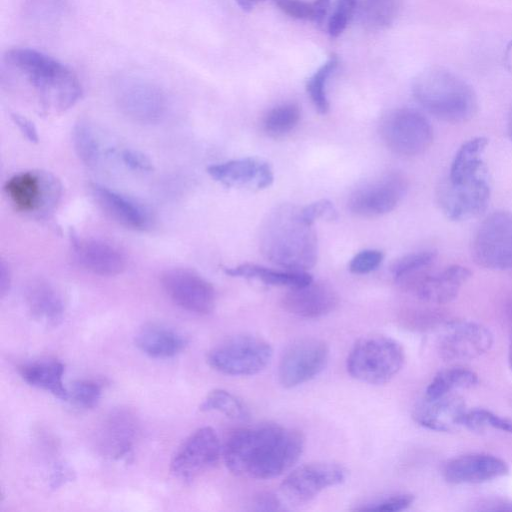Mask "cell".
I'll use <instances>...</instances> for the list:
<instances>
[{"label":"cell","mask_w":512,"mask_h":512,"mask_svg":"<svg viewBox=\"0 0 512 512\" xmlns=\"http://www.w3.org/2000/svg\"><path fill=\"white\" fill-rule=\"evenodd\" d=\"M304 443L301 431L266 423L235 430L222 452L231 473L266 480L290 470L300 458Z\"/></svg>","instance_id":"cell-1"},{"label":"cell","mask_w":512,"mask_h":512,"mask_svg":"<svg viewBox=\"0 0 512 512\" xmlns=\"http://www.w3.org/2000/svg\"><path fill=\"white\" fill-rule=\"evenodd\" d=\"M263 256L286 270L305 271L317 261L318 242L313 224L293 205H280L262 223L259 236Z\"/></svg>","instance_id":"cell-2"},{"label":"cell","mask_w":512,"mask_h":512,"mask_svg":"<svg viewBox=\"0 0 512 512\" xmlns=\"http://www.w3.org/2000/svg\"><path fill=\"white\" fill-rule=\"evenodd\" d=\"M5 61L24 75L46 109L64 111L82 95L81 84L73 71L40 51L31 48L10 49L5 54Z\"/></svg>","instance_id":"cell-3"},{"label":"cell","mask_w":512,"mask_h":512,"mask_svg":"<svg viewBox=\"0 0 512 512\" xmlns=\"http://www.w3.org/2000/svg\"><path fill=\"white\" fill-rule=\"evenodd\" d=\"M412 93L427 112L445 122L468 121L477 110L476 95L471 86L441 67L421 72L413 81Z\"/></svg>","instance_id":"cell-4"},{"label":"cell","mask_w":512,"mask_h":512,"mask_svg":"<svg viewBox=\"0 0 512 512\" xmlns=\"http://www.w3.org/2000/svg\"><path fill=\"white\" fill-rule=\"evenodd\" d=\"M405 352L396 340L379 334L361 337L347 357L354 379L373 385L390 381L403 367Z\"/></svg>","instance_id":"cell-5"},{"label":"cell","mask_w":512,"mask_h":512,"mask_svg":"<svg viewBox=\"0 0 512 512\" xmlns=\"http://www.w3.org/2000/svg\"><path fill=\"white\" fill-rule=\"evenodd\" d=\"M273 350L262 337L253 334L233 336L210 350L209 365L216 371L233 376L254 375L270 362Z\"/></svg>","instance_id":"cell-6"},{"label":"cell","mask_w":512,"mask_h":512,"mask_svg":"<svg viewBox=\"0 0 512 512\" xmlns=\"http://www.w3.org/2000/svg\"><path fill=\"white\" fill-rule=\"evenodd\" d=\"M472 255L487 269L512 268V212L495 211L480 223L472 240Z\"/></svg>","instance_id":"cell-7"},{"label":"cell","mask_w":512,"mask_h":512,"mask_svg":"<svg viewBox=\"0 0 512 512\" xmlns=\"http://www.w3.org/2000/svg\"><path fill=\"white\" fill-rule=\"evenodd\" d=\"M380 135L385 145L394 153L416 156L431 145L433 129L422 113L402 108L391 112L383 119Z\"/></svg>","instance_id":"cell-8"},{"label":"cell","mask_w":512,"mask_h":512,"mask_svg":"<svg viewBox=\"0 0 512 512\" xmlns=\"http://www.w3.org/2000/svg\"><path fill=\"white\" fill-rule=\"evenodd\" d=\"M490 182L488 170L456 182L446 180L438 188V204L445 216L463 221L482 214L489 203Z\"/></svg>","instance_id":"cell-9"},{"label":"cell","mask_w":512,"mask_h":512,"mask_svg":"<svg viewBox=\"0 0 512 512\" xmlns=\"http://www.w3.org/2000/svg\"><path fill=\"white\" fill-rule=\"evenodd\" d=\"M346 475V469L335 462L306 463L284 478L280 485V494L291 505H304L326 488L344 482Z\"/></svg>","instance_id":"cell-10"},{"label":"cell","mask_w":512,"mask_h":512,"mask_svg":"<svg viewBox=\"0 0 512 512\" xmlns=\"http://www.w3.org/2000/svg\"><path fill=\"white\" fill-rule=\"evenodd\" d=\"M329 348L317 338L294 341L283 352L278 368V378L284 388H293L310 381L327 365Z\"/></svg>","instance_id":"cell-11"},{"label":"cell","mask_w":512,"mask_h":512,"mask_svg":"<svg viewBox=\"0 0 512 512\" xmlns=\"http://www.w3.org/2000/svg\"><path fill=\"white\" fill-rule=\"evenodd\" d=\"M406 191V178L398 172H389L355 189L349 197L348 207L357 216L378 217L395 209Z\"/></svg>","instance_id":"cell-12"},{"label":"cell","mask_w":512,"mask_h":512,"mask_svg":"<svg viewBox=\"0 0 512 512\" xmlns=\"http://www.w3.org/2000/svg\"><path fill=\"white\" fill-rule=\"evenodd\" d=\"M160 281L168 297L182 309L199 315L213 311L215 290L212 284L198 273L174 268L166 270Z\"/></svg>","instance_id":"cell-13"},{"label":"cell","mask_w":512,"mask_h":512,"mask_svg":"<svg viewBox=\"0 0 512 512\" xmlns=\"http://www.w3.org/2000/svg\"><path fill=\"white\" fill-rule=\"evenodd\" d=\"M221 454L217 433L211 427H202L188 436L172 457L170 469L178 478L192 480L214 466Z\"/></svg>","instance_id":"cell-14"},{"label":"cell","mask_w":512,"mask_h":512,"mask_svg":"<svg viewBox=\"0 0 512 512\" xmlns=\"http://www.w3.org/2000/svg\"><path fill=\"white\" fill-rule=\"evenodd\" d=\"M493 344V335L484 325L474 321H453L439 336L437 348L446 361L471 360L485 354Z\"/></svg>","instance_id":"cell-15"},{"label":"cell","mask_w":512,"mask_h":512,"mask_svg":"<svg viewBox=\"0 0 512 512\" xmlns=\"http://www.w3.org/2000/svg\"><path fill=\"white\" fill-rule=\"evenodd\" d=\"M120 110L128 117L144 123L157 121L164 113L166 99L162 90L140 79H125L116 91Z\"/></svg>","instance_id":"cell-16"},{"label":"cell","mask_w":512,"mask_h":512,"mask_svg":"<svg viewBox=\"0 0 512 512\" xmlns=\"http://www.w3.org/2000/svg\"><path fill=\"white\" fill-rule=\"evenodd\" d=\"M420 272L399 281L412 289L419 299L434 304H445L454 300L471 277L470 270L461 265H451L431 275H422Z\"/></svg>","instance_id":"cell-17"},{"label":"cell","mask_w":512,"mask_h":512,"mask_svg":"<svg viewBox=\"0 0 512 512\" xmlns=\"http://www.w3.org/2000/svg\"><path fill=\"white\" fill-rule=\"evenodd\" d=\"M138 431V420L131 410L114 409L101 424L97 446L105 457L115 460L126 458L132 452Z\"/></svg>","instance_id":"cell-18"},{"label":"cell","mask_w":512,"mask_h":512,"mask_svg":"<svg viewBox=\"0 0 512 512\" xmlns=\"http://www.w3.org/2000/svg\"><path fill=\"white\" fill-rule=\"evenodd\" d=\"M57 184L51 176L21 172L9 178L4 191L17 211L31 213L54 202Z\"/></svg>","instance_id":"cell-19"},{"label":"cell","mask_w":512,"mask_h":512,"mask_svg":"<svg viewBox=\"0 0 512 512\" xmlns=\"http://www.w3.org/2000/svg\"><path fill=\"white\" fill-rule=\"evenodd\" d=\"M339 303L335 289L326 282L311 281L289 288L281 299L282 307L302 318H319L331 313Z\"/></svg>","instance_id":"cell-20"},{"label":"cell","mask_w":512,"mask_h":512,"mask_svg":"<svg viewBox=\"0 0 512 512\" xmlns=\"http://www.w3.org/2000/svg\"><path fill=\"white\" fill-rule=\"evenodd\" d=\"M509 467L501 458L471 453L449 460L443 467L444 479L451 484H478L507 475Z\"/></svg>","instance_id":"cell-21"},{"label":"cell","mask_w":512,"mask_h":512,"mask_svg":"<svg viewBox=\"0 0 512 512\" xmlns=\"http://www.w3.org/2000/svg\"><path fill=\"white\" fill-rule=\"evenodd\" d=\"M466 412L463 398L452 392L432 398L423 396L414 408L413 418L429 430L448 432L462 426Z\"/></svg>","instance_id":"cell-22"},{"label":"cell","mask_w":512,"mask_h":512,"mask_svg":"<svg viewBox=\"0 0 512 512\" xmlns=\"http://www.w3.org/2000/svg\"><path fill=\"white\" fill-rule=\"evenodd\" d=\"M208 174L229 187H249L257 190L269 187L274 174L269 163L258 158H241L211 165Z\"/></svg>","instance_id":"cell-23"},{"label":"cell","mask_w":512,"mask_h":512,"mask_svg":"<svg viewBox=\"0 0 512 512\" xmlns=\"http://www.w3.org/2000/svg\"><path fill=\"white\" fill-rule=\"evenodd\" d=\"M78 263L86 270L101 276H115L125 269L124 254L114 245L98 239H73Z\"/></svg>","instance_id":"cell-24"},{"label":"cell","mask_w":512,"mask_h":512,"mask_svg":"<svg viewBox=\"0 0 512 512\" xmlns=\"http://www.w3.org/2000/svg\"><path fill=\"white\" fill-rule=\"evenodd\" d=\"M91 190L102 210L119 224L134 230L150 226L149 213L133 200L97 183L92 184Z\"/></svg>","instance_id":"cell-25"},{"label":"cell","mask_w":512,"mask_h":512,"mask_svg":"<svg viewBox=\"0 0 512 512\" xmlns=\"http://www.w3.org/2000/svg\"><path fill=\"white\" fill-rule=\"evenodd\" d=\"M135 345L150 357L170 358L185 348L186 339L172 328L150 323L144 325L137 332Z\"/></svg>","instance_id":"cell-26"},{"label":"cell","mask_w":512,"mask_h":512,"mask_svg":"<svg viewBox=\"0 0 512 512\" xmlns=\"http://www.w3.org/2000/svg\"><path fill=\"white\" fill-rule=\"evenodd\" d=\"M21 378L29 385L51 393L61 399H68V389L63 383L64 365L55 359L32 361L18 366Z\"/></svg>","instance_id":"cell-27"},{"label":"cell","mask_w":512,"mask_h":512,"mask_svg":"<svg viewBox=\"0 0 512 512\" xmlns=\"http://www.w3.org/2000/svg\"><path fill=\"white\" fill-rule=\"evenodd\" d=\"M25 300L33 318L48 325H57L64 313L60 293L49 283L36 281L30 284Z\"/></svg>","instance_id":"cell-28"},{"label":"cell","mask_w":512,"mask_h":512,"mask_svg":"<svg viewBox=\"0 0 512 512\" xmlns=\"http://www.w3.org/2000/svg\"><path fill=\"white\" fill-rule=\"evenodd\" d=\"M224 271L232 277H242L259 280L267 285L288 288L305 285L313 280L306 271L274 270L256 264H241L235 267H225Z\"/></svg>","instance_id":"cell-29"},{"label":"cell","mask_w":512,"mask_h":512,"mask_svg":"<svg viewBox=\"0 0 512 512\" xmlns=\"http://www.w3.org/2000/svg\"><path fill=\"white\" fill-rule=\"evenodd\" d=\"M487 145L485 137H475L462 144L454 156L447 179L456 182L487 169L482 160Z\"/></svg>","instance_id":"cell-30"},{"label":"cell","mask_w":512,"mask_h":512,"mask_svg":"<svg viewBox=\"0 0 512 512\" xmlns=\"http://www.w3.org/2000/svg\"><path fill=\"white\" fill-rule=\"evenodd\" d=\"M478 375L464 367H451L440 371L431 380L425 390V397L432 398L460 389H469L477 385Z\"/></svg>","instance_id":"cell-31"},{"label":"cell","mask_w":512,"mask_h":512,"mask_svg":"<svg viewBox=\"0 0 512 512\" xmlns=\"http://www.w3.org/2000/svg\"><path fill=\"white\" fill-rule=\"evenodd\" d=\"M400 0H361L359 16L362 23L371 29H381L396 18Z\"/></svg>","instance_id":"cell-32"},{"label":"cell","mask_w":512,"mask_h":512,"mask_svg":"<svg viewBox=\"0 0 512 512\" xmlns=\"http://www.w3.org/2000/svg\"><path fill=\"white\" fill-rule=\"evenodd\" d=\"M199 409L204 412L217 411L234 420L244 421L249 418V411L245 404L223 389H215L208 393Z\"/></svg>","instance_id":"cell-33"},{"label":"cell","mask_w":512,"mask_h":512,"mask_svg":"<svg viewBox=\"0 0 512 512\" xmlns=\"http://www.w3.org/2000/svg\"><path fill=\"white\" fill-rule=\"evenodd\" d=\"M300 117L301 111L297 104H281L265 115L263 129L271 137H282L297 126Z\"/></svg>","instance_id":"cell-34"},{"label":"cell","mask_w":512,"mask_h":512,"mask_svg":"<svg viewBox=\"0 0 512 512\" xmlns=\"http://www.w3.org/2000/svg\"><path fill=\"white\" fill-rule=\"evenodd\" d=\"M72 139L80 160L88 166H96L101 158V147L91 126L85 122L77 123L73 128Z\"/></svg>","instance_id":"cell-35"},{"label":"cell","mask_w":512,"mask_h":512,"mask_svg":"<svg viewBox=\"0 0 512 512\" xmlns=\"http://www.w3.org/2000/svg\"><path fill=\"white\" fill-rule=\"evenodd\" d=\"M337 64L336 56H331L307 81V92L315 108L321 114H325L329 110L325 87L327 79L336 69Z\"/></svg>","instance_id":"cell-36"},{"label":"cell","mask_w":512,"mask_h":512,"mask_svg":"<svg viewBox=\"0 0 512 512\" xmlns=\"http://www.w3.org/2000/svg\"><path fill=\"white\" fill-rule=\"evenodd\" d=\"M462 426L474 432H484L491 428L512 434V419L501 417L486 409L467 411Z\"/></svg>","instance_id":"cell-37"},{"label":"cell","mask_w":512,"mask_h":512,"mask_svg":"<svg viewBox=\"0 0 512 512\" xmlns=\"http://www.w3.org/2000/svg\"><path fill=\"white\" fill-rule=\"evenodd\" d=\"M435 257L436 252L433 250L413 252L395 260L390 267V271L395 279L399 281L422 271L434 261Z\"/></svg>","instance_id":"cell-38"},{"label":"cell","mask_w":512,"mask_h":512,"mask_svg":"<svg viewBox=\"0 0 512 512\" xmlns=\"http://www.w3.org/2000/svg\"><path fill=\"white\" fill-rule=\"evenodd\" d=\"M68 389V399L79 408H93L102 394V386L91 379H81L73 382Z\"/></svg>","instance_id":"cell-39"},{"label":"cell","mask_w":512,"mask_h":512,"mask_svg":"<svg viewBox=\"0 0 512 512\" xmlns=\"http://www.w3.org/2000/svg\"><path fill=\"white\" fill-rule=\"evenodd\" d=\"M356 0H337L328 19L327 29L331 37L339 36L356 10Z\"/></svg>","instance_id":"cell-40"},{"label":"cell","mask_w":512,"mask_h":512,"mask_svg":"<svg viewBox=\"0 0 512 512\" xmlns=\"http://www.w3.org/2000/svg\"><path fill=\"white\" fill-rule=\"evenodd\" d=\"M414 501L412 494H395L386 498H381L370 503L363 504L355 508L359 511H401L408 508Z\"/></svg>","instance_id":"cell-41"},{"label":"cell","mask_w":512,"mask_h":512,"mask_svg":"<svg viewBox=\"0 0 512 512\" xmlns=\"http://www.w3.org/2000/svg\"><path fill=\"white\" fill-rule=\"evenodd\" d=\"M380 250L367 249L356 254L349 263V270L354 274H366L374 271L383 261Z\"/></svg>","instance_id":"cell-42"},{"label":"cell","mask_w":512,"mask_h":512,"mask_svg":"<svg viewBox=\"0 0 512 512\" xmlns=\"http://www.w3.org/2000/svg\"><path fill=\"white\" fill-rule=\"evenodd\" d=\"M303 218L310 224H313L318 219L335 220L337 218V211L327 199H321L313 202L304 208H301Z\"/></svg>","instance_id":"cell-43"},{"label":"cell","mask_w":512,"mask_h":512,"mask_svg":"<svg viewBox=\"0 0 512 512\" xmlns=\"http://www.w3.org/2000/svg\"><path fill=\"white\" fill-rule=\"evenodd\" d=\"M274 2L282 12L290 17L311 20L313 18L312 3L302 0H274Z\"/></svg>","instance_id":"cell-44"},{"label":"cell","mask_w":512,"mask_h":512,"mask_svg":"<svg viewBox=\"0 0 512 512\" xmlns=\"http://www.w3.org/2000/svg\"><path fill=\"white\" fill-rule=\"evenodd\" d=\"M122 161L129 167L139 171H151L153 169L151 161L143 153L135 150L126 149L121 153Z\"/></svg>","instance_id":"cell-45"},{"label":"cell","mask_w":512,"mask_h":512,"mask_svg":"<svg viewBox=\"0 0 512 512\" xmlns=\"http://www.w3.org/2000/svg\"><path fill=\"white\" fill-rule=\"evenodd\" d=\"M281 501L271 493H262L254 501L255 509L258 511H277L281 510Z\"/></svg>","instance_id":"cell-46"},{"label":"cell","mask_w":512,"mask_h":512,"mask_svg":"<svg viewBox=\"0 0 512 512\" xmlns=\"http://www.w3.org/2000/svg\"><path fill=\"white\" fill-rule=\"evenodd\" d=\"M12 120L21 133L31 142L38 141V134L34 124L26 117L19 114H12Z\"/></svg>","instance_id":"cell-47"},{"label":"cell","mask_w":512,"mask_h":512,"mask_svg":"<svg viewBox=\"0 0 512 512\" xmlns=\"http://www.w3.org/2000/svg\"><path fill=\"white\" fill-rule=\"evenodd\" d=\"M480 505V510L485 511H512V501L507 499H488Z\"/></svg>","instance_id":"cell-48"},{"label":"cell","mask_w":512,"mask_h":512,"mask_svg":"<svg viewBox=\"0 0 512 512\" xmlns=\"http://www.w3.org/2000/svg\"><path fill=\"white\" fill-rule=\"evenodd\" d=\"M9 286L10 272L8 266L5 264L4 261H2L0 265V291L2 296H4V294L8 291Z\"/></svg>","instance_id":"cell-49"},{"label":"cell","mask_w":512,"mask_h":512,"mask_svg":"<svg viewBox=\"0 0 512 512\" xmlns=\"http://www.w3.org/2000/svg\"><path fill=\"white\" fill-rule=\"evenodd\" d=\"M70 479H71L70 471L63 466H60V467L56 468V470L53 472L52 483H53V486L56 487V486L60 485L63 482V480L66 481V480H70Z\"/></svg>","instance_id":"cell-50"},{"label":"cell","mask_w":512,"mask_h":512,"mask_svg":"<svg viewBox=\"0 0 512 512\" xmlns=\"http://www.w3.org/2000/svg\"><path fill=\"white\" fill-rule=\"evenodd\" d=\"M239 7L244 11H251L255 5L264 0H235Z\"/></svg>","instance_id":"cell-51"},{"label":"cell","mask_w":512,"mask_h":512,"mask_svg":"<svg viewBox=\"0 0 512 512\" xmlns=\"http://www.w3.org/2000/svg\"><path fill=\"white\" fill-rule=\"evenodd\" d=\"M508 362H509L510 369L512 371V339H511V342H510V345H509Z\"/></svg>","instance_id":"cell-52"},{"label":"cell","mask_w":512,"mask_h":512,"mask_svg":"<svg viewBox=\"0 0 512 512\" xmlns=\"http://www.w3.org/2000/svg\"><path fill=\"white\" fill-rule=\"evenodd\" d=\"M508 132H509V136H510V138L512 140V110H511L510 115H509Z\"/></svg>","instance_id":"cell-53"},{"label":"cell","mask_w":512,"mask_h":512,"mask_svg":"<svg viewBox=\"0 0 512 512\" xmlns=\"http://www.w3.org/2000/svg\"><path fill=\"white\" fill-rule=\"evenodd\" d=\"M509 317H510V320L512 322V304H511L510 310H509Z\"/></svg>","instance_id":"cell-54"}]
</instances>
